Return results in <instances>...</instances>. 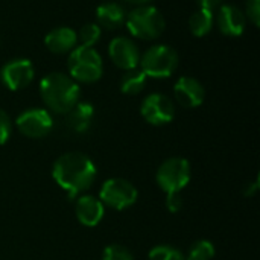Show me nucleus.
I'll return each mask as SVG.
<instances>
[{
    "label": "nucleus",
    "mask_w": 260,
    "mask_h": 260,
    "mask_svg": "<svg viewBox=\"0 0 260 260\" xmlns=\"http://www.w3.org/2000/svg\"><path fill=\"white\" fill-rule=\"evenodd\" d=\"M126 2H129V3H134V5H146L148 2H151V0H126Z\"/></svg>",
    "instance_id": "obj_29"
},
{
    "label": "nucleus",
    "mask_w": 260,
    "mask_h": 260,
    "mask_svg": "<svg viewBox=\"0 0 260 260\" xmlns=\"http://www.w3.org/2000/svg\"><path fill=\"white\" fill-rule=\"evenodd\" d=\"M149 260H186L184 254L171 245H158L151 250Z\"/></svg>",
    "instance_id": "obj_22"
},
{
    "label": "nucleus",
    "mask_w": 260,
    "mask_h": 260,
    "mask_svg": "<svg viewBox=\"0 0 260 260\" xmlns=\"http://www.w3.org/2000/svg\"><path fill=\"white\" fill-rule=\"evenodd\" d=\"M245 17L259 27L260 24V0H247L245 3Z\"/></svg>",
    "instance_id": "obj_24"
},
{
    "label": "nucleus",
    "mask_w": 260,
    "mask_h": 260,
    "mask_svg": "<svg viewBox=\"0 0 260 260\" xmlns=\"http://www.w3.org/2000/svg\"><path fill=\"white\" fill-rule=\"evenodd\" d=\"M96 20L101 27H105L108 30L119 29L125 24L126 12L125 9L114 2H107L98 6L96 9Z\"/></svg>",
    "instance_id": "obj_16"
},
{
    "label": "nucleus",
    "mask_w": 260,
    "mask_h": 260,
    "mask_svg": "<svg viewBox=\"0 0 260 260\" xmlns=\"http://www.w3.org/2000/svg\"><path fill=\"white\" fill-rule=\"evenodd\" d=\"M67 69L69 75L76 82L91 84L101 79L104 73V62L94 47L78 46L69 53Z\"/></svg>",
    "instance_id": "obj_3"
},
{
    "label": "nucleus",
    "mask_w": 260,
    "mask_h": 260,
    "mask_svg": "<svg viewBox=\"0 0 260 260\" xmlns=\"http://www.w3.org/2000/svg\"><path fill=\"white\" fill-rule=\"evenodd\" d=\"M105 213V207L101 200L94 197H81L76 201V218L85 227H96Z\"/></svg>",
    "instance_id": "obj_15"
},
{
    "label": "nucleus",
    "mask_w": 260,
    "mask_h": 260,
    "mask_svg": "<svg viewBox=\"0 0 260 260\" xmlns=\"http://www.w3.org/2000/svg\"><path fill=\"white\" fill-rule=\"evenodd\" d=\"M216 23L219 30L227 37H241L247 27L245 14L235 5H222L219 8Z\"/></svg>",
    "instance_id": "obj_13"
},
{
    "label": "nucleus",
    "mask_w": 260,
    "mask_h": 260,
    "mask_svg": "<svg viewBox=\"0 0 260 260\" xmlns=\"http://www.w3.org/2000/svg\"><path fill=\"white\" fill-rule=\"evenodd\" d=\"M40 93L49 110L58 114H67L79 102V85L66 73L52 72L40 82Z\"/></svg>",
    "instance_id": "obj_2"
},
{
    "label": "nucleus",
    "mask_w": 260,
    "mask_h": 260,
    "mask_svg": "<svg viewBox=\"0 0 260 260\" xmlns=\"http://www.w3.org/2000/svg\"><path fill=\"white\" fill-rule=\"evenodd\" d=\"M146 79H148V76L139 67L126 70L120 79V90H122V93L129 94V96L139 94L145 88Z\"/></svg>",
    "instance_id": "obj_19"
},
{
    "label": "nucleus",
    "mask_w": 260,
    "mask_h": 260,
    "mask_svg": "<svg viewBox=\"0 0 260 260\" xmlns=\"http://www.w3.org/2000/svg\"><path fill=\"white\" fill-rule=\"evenodd\" d=\"M140 113L148 123L160 126V125L169 123L174 119L175 107H174V102L168 96L161 93H152L143 99Z\"/></svg>",
    "instance_id": "obj_10"
},
{
    "label": "nucleus",
    "mask_w": 260,
    "mask_h": 260,
    "mask_svg": "<svg viewBox=\"0 0 260 260\" xmlns=\"http://www.w3.org/2000/svg\"><path fill=\"white\" fill-rule=\"evenodd\" d=\"M11 131H12V123H11V119L9 116L6 114V111H3L0 108V145L6 143L9 136H11Z\"/></svg>",
    "instance_id": "obj_25"
},
{
    "label": "nucleus",
    "mask_w": 260,
    "mask_h": 260,
    "mask_svg": "<svg viewBox=\"0 0 260 260\" xmlns=\"http://www.w3.org/2000/svg\"><path fill=\"white\" fill-rule=\"evenodd\" d=\"M213 21H215L213 11L206 9V8H200L198 11H195L190 15V18H189V29H190V32L195 37L201 38V37H206L212 30Z\"/></svg>",
    "instance_id": "obj_18"
},
{
    "label": "nucleus",
    "mask_w": 260,
    "mask_h": 260,
    "mask_svg": "<svg viewBox=\"0 0 260 260\" xmlns=\"http://www.w3.org/2000/svg\"><path fill=\"white\" fill-rule=\"evenodd\" d=\"M248 189L245 190V197H253L256 192H257V189H259V184H257V181L254 183V184H250V186H247Z\"/></svg>",
    "instance_id": "obj_28"
},
{
    "label": "nucleus",
    "mask_w": 260,
    "mask_h": 260,
    "mask_svg": "<svg viewBox=\"0 0 260 260\" xmlns=\"http://www.w3.org/2000/svg\"><path fill=\"white\" fill-rule=\"evenodd\" d=\"M15 123L23 136L29 139H41L50 133L53 119L44 108H29L17 117Z\"/></svg>",
    "instance_id": "obj_9"
},
{
    "label": "nucleus",
    "mask_w": 260,
    "mask_h": 260,
    "mask_svg": "<svg viewBox=\"0 0 260 260\" xmlns=\"http://www.w3.org/2000/svg\"><path fill=\"white\" fill-rule=\"evenodd\" d=\"M155 180L158 187L168 195L180 193L190 181V163L183 157L168 158L160 165Z\"/></svg>",
    "instance_id": "obj_6"
},
{
    "label": "nucleus",
    "mask_w": 260,
    "mask_h": 260,
    "mask_svg": "<svg viewBox=\"0 0 260 260\" xmlns=\"http://www.w3.org/2000/svg\"><path fill=\"white\" fill-rule=\"evenodd\" d=\"M215 257V245L210 241H197L187 254L186 260H212Z\"/></svg>",
    "instance_id": "obj_20"
},
{
    "label": "nucleus",
    "mask_w": 260,
    "mask_h": 260,
    "mask_svg": "<svg viewBox=\"0 0 260 260\" xmlns=\"http://www.w3.org/2000/svg\"><path fill=\"white\" fill-rule=\"evenodd\" d=\"M174 94L180 105L186 108H195L204 102L206 90L198 79L192 76H181L174 85Z\"/></svg>",
    "instance_id": "obj_12"
},
{
    "label": "nucleus",
    "mask_w": 260,
    "mask_h": 260,
    "mask_svg": "<svg viewBox=\"0 0 260 260\" xmlns=\"http://www.w3.org/2000/svg\"><path fill=\"white\" fill-rule=\"evenodd\" d=\"M67 122L75 133H85L94 117V108L88 102H78L69 113Z\"/></svg>",
    "instance_id": "obj_17"
},
{
    "label": "nucleus",
    "mask_w": 260,
    "mask_h": 260,
    "mask_svg": "<svg viewBox=\"0 0 260 260\" xmlns=\"http://www.w3.org/2000/svg\"><path fill=\"white\" fill-rule=\"evenodd\" d=\"M44 44L52 53H58V55L70 53L78 44V34L72 27L59 26L47 32L44 38Z\"/></svg>",
    "instance_id": "obj_14"
},
{
    "label": "nucleus",
    "mask_w": 260,
    "mask_h": 260,
    "mask_svg": "<svg viewBox=\"0 0 260 260\" xmlns=\"http://www.w3.org/2000/svg\"><path fill=\"white\" fill-rule=\"evenodd\" d=\"M139 66L148 78H169L178 66V53L168 44H157L140 56Z\"/></svg>",
    "instance_id": "obj_5"
},
{
    "label": "nucleus",
    "mask_w": 260,
    "mask_h": 260,
    "mask_svg": "<svg viewBox=\"0 0 260 260\" xmlns=\"http://www.w3.org/2000/svg\"><path fill=\"white\" fill-rule=\"evenodd\" d=\"M102 260H134V257L125 247L113 244L104 250Z\"/></svg>",
    "instance_id": "obj_23"
},
{
    "label": "nucleus",
    "mask_w": 260,
    "mask_h": 260,
    "mask_svg": "<svg viewBox=\"0 0 260 260\" xmlns=\"http://www.w3.org/2000/svg\"><path fill=\"white\" fill-rule=\"evenodd\" d=\"M35 76L34 64L26 58H14L8 61L0 70V79L11 91L26 88Z\"/></svg>",
    "instance_id": "obj_8"
},
{
    "label": "nucleus",
    "mask_w": 260,
    "mask_h": 260,
    "mask_svg": "<svg viewBox=\"0 0 260 260\" xmlns=\"http://www.w3.org/2000/svg\"><path fill=\"white\" fill-rule=\"evenodd\" d=\"M52 175L56 184L73 198L93 186L98 171L93 160L85 154L67 152L55 161Z\"/></svg>",
    "instance_id": "obj_1"
},
{
    "label": "nucleus",
    "mask_w": 260,
    "mask_h": 260,
    "mask_svg": "<svg viewBox=\"0 0 260 260\" xmlns=\"http://www.w3.org/2000/svg\"><path fill=\"white\" fill-rule=\"evenodd\" d=\"M99 197L102 204L116 210H125L137 201V189L123 178H110L104 183Z\"/></svg>",
    "instance_id": "obj_7"
},
{
    "label": "nucleus",
    "mask_w": 260,
    "mask_h": 260,
    "mask_svg": "<svg viewBox=\"0 0 260 260\" xmlns=\"http://www.w3.org/2000/svg\"><path fill=\"white\" fill-rule=\"evenodd\" d=\"M166 207L171 213H178L183 207V198L180 193H169L166 198Z\"/></svg>",
    "instance_id": "obj_26"
},
{
    "label": "nucleus",
    "mask_w": 260,
    "mask_h": 260,
    "mask_svg": "<svg viewBox=\"0 0 260 260\" xmlns=\"http://www.w3.org/2000/svg\"><path fill=\"white\" fill-rule=\"evenodd\" d=\"M197 2H198L200 8H206V9L213 11L216 6H219V5H221V2H222V0H197Z\"/></svg>",
    "instance_id": "obj_27"
},
{
    "label": "nucleus",
    "mask_w": 260,
    "mask_h": 260,
    "mask_svg": "<svg viewBox=\"0 0 260 260\" xmlns=\"http://www.w3.org/2000/svg\"><path fill=\"white\" fill-rule=\"evenodd\" d=\"M126 27L131 35L140 40H155L165 30L163 14L151 5H140L126 14Z\"/></svg>",
    "instance_id": "obj_4"
},
{
    "label": "nucleus",
    "mask_w": 260,
    "mask_h": 260,
    "mask_svg": "<svg viewBox=\"0 0 260 260\" xmlns=\"http://www.w3.org/2000/svg\"><path fill=\"white\" fill-rule=\"evenodd\" d=\"M108 55L114 66L122 70H131L139 67L140 52L136 43L126 37H116L108 46Z\"/></svg>",
    "instance_id": "obj_11"
},
{
    "label": "nucleus",
    "mask_w": 260,
    "mask_h": 260,
    "mask_svg": "<svg viewBox=\"0 0 260 260\" xmlns=\"http://www.w3.org/2000/svg\"><path fill=\"white\" fill-rule=\"evenodd\" d=\"M101 29L102 27L98 23H85L78 32V40L81 41V46L93 47L101 40Z\"/></svg>",
    "instance_id": "obj_21"
}]
</instances>
